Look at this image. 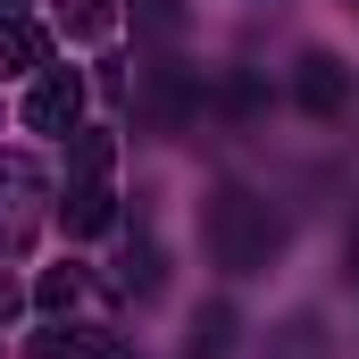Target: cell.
<instances>
[{
	"instance_id": "6da1fadb",
	"label": "cell",
	"mask_w": 359,
	"mask_h": 359,
	"mask_svg": "<svg viewBox=\"0 0 359 359\" xmlns=\"http://www.w3.org/2000/svg\"><path fill=\"white\" fill-rule=\"evenodd\" d=\"M284 251V217H276L259 192H243V184H226L217 201H209V259L226 276H259Z\"/></svg>"
},
{
	"instance_id": "7a4b0ae2",
	"label": "cell",
	"mask_w": 359,
	"mask_h": 359,
	"mask_svg": "<svg viewBox=\"0 0 359 359\" xmlns=\"http://www.w3.org/2000/svg\"><path fill=\"white\" fill-rule=\"evenodd\" d=\"M50 176H42V159H25V151H0V259H17L34 234H42V217H50Z\"/></svg>"
},
{
	"instance_id": "3957f363",
	"label": "cell",
	"mask_w": 359,
	"mask_h": 359,
	"mask_svg": "<svg viewBox=\"0 0 359 359\" xmlns=\"http://www.w3.org/2000/svg\"><path fill=\"white\" fill-rule=\"evenodd\" d=\"M25 126L67 142V134L84 126V76H76V67H34V92H25Z\"/></svg>"
},
{
	"instance_id": "277c9868",
	"label": "cell",
	"mask_w": 359,
	"mask_h": 359,
	"mask_svg": "<svg viewBox=\"0 0 359 359\" xmlns=\"http://www.w3.org/2000/svg\"><path fill=\"white\" fill-rule=\"evenodd\" d=\"M301 109H309V117H334V109H343V100H351V76H343V59H326V50H309V59H301Z\"/></svg>"
},
{
	"instance_id": "5b68a950",
	"label": "cell",
	"mask_w": 359,
	"mask_h": 359,
	"mask_svg": "<svg viewBox=\"0 0 359 359\" xmlns=\"http://www.w3.org/2000/svg\"><path fill=\"white\" fill-rule=\"evenodd\" d=\"M109 217H117L109 176H76V184H67V201H59V226H67V234H100Z\"/></svg>"
},
{
	"instance_id": "8992f818",
	"label": "cell",
	"mask_w": 359,
	"mask_h": 359,
	"mask_svg": "<svg viewBox=\"0 0 359 359\" xmlns=\"http://www.w3.org/2000/svg\"><path fill=\"white\" fill-rule=\"evenodd\" d=\"M34 67H50V42L25 17H0V76H34Z\"/></svg>"
},
{
	"instance_id": "52a82bcc",
	"label": "cell",
	"mask_w": 359,
	"mask_h": 359,
	"mask_svg": "<svg viewBox=\"0 0 359 359\" xmlns=\"http://www.w3.org/2000/svg\"><path fill=\"white\" fill-rule=\"evenodd\" d=\"M34 359H109V334L100 326H50V334H34Z\"/></svg>"
},
{
	"instance_id": "ba28073f",
	"label": "cell",
	"mask_w": 359,
	"mask_h": 359,
	"mask_svg": "<svg viewBox=\"0 0 359 359\" xmlns=\"http://www.w3.org/2000/svg\"><path fill=\"white\" fill-rule=\"evenodd\" d=\"M234 351V309H201V326H192V359H226Z\"/></svg>"
},
{
	"instance_id": "9c48e42d",
	"label": "cell",
	"mask_w": 359,
	"mask_h": 359,
	"mask_svg": "<svg viewBox=\"0 0 359 359\" xmlns=\"http://www.w3.org/2000/svg\"><path fill=\"white\" fill-rule=\"evenodd\" d=\"M34 301H42L50 318H67V309L84 301V276H76V268H50V276H42V284H34Z\"/></svg>"
},
{
	"instance_id": "30bf717a",
	"label": "cell",
	"mask_w": 359,
	"mask_h": 359,
	"mask_svg": "<svg viewBox=\"0 0 359 359\" xmlns=\"http://www.w3.org/2000/svg\"><path fill=\"white\" fill-rule=\"evenodd\" d=\"M76 176H109V134L100 126H76Z\"/></svg>"
},
{
	"instance_id": "8fae6325",
	"label": "cell",
	"mask_w": 359,
	"mask_h": 359,
	"mask_svg": "<svg viewBox=\"0 0 359 359\" xmlns=\"http://www.w3.org/2000/svg\"><path fill=\"white\" fill-rule=\"evenodd\" d=\"M67 34H109V0H76V8H67Z\"/></svg>"
},
{
	"instance_id": "7c38bea8",
	"label": "cell",
	"mask_w": 359,
	"mask_h": 359,
	"mask_svg": "<svg viewBox=\"0 0 359 359\" xmlns=\"http://www.w3.org/2000/svg\"><path fill=\"white\" fill-rule=\"evenodd\" d=\"M134 17H142L151 34H176V25H184V8H176V0H134Z\"/></svg>"
},
{
	"instance_id": "4fadbf2b",
	"label": "cell",
	"mask_w": 359,
	"mask_h": 359,
	"mask_svg": "<svg viewBox=\"0 0 359 359\" xmlns=\"http://www.w3.org/2000/svg\"><path fill=\"white\" fill-rule=\"evenodd\" d=\"M17 309H25V292H17V284H8V276H0V326H8V318H17Z\"/></svg>"
},
{
	"instance_id": "5bb4252c",
	"label": "cell",
	"mask_w": 359,
	"mask_h": 359,
	"mask_svg": "<svg viewBox=\"0 0 359 359\" xmlns=\"http://www.w3.org/2000/svg\"><path fill=\"white\" fill-rule=\"evenodd\" d=\"M343 259H351V276H359V217H351V243H343Z\"/></svg>"
},
{
	"instance_id": "9a60e30c",
	"label": "cell",
	"mask_w": 359,
	"mask_h": 359,
	"mask_svg": "<svg viewBox=\"0 0 359 359\" xmlns=\"http://www.w3.org/2000/svg\"><path fill=\"white\" fill-rule=\"evenodd\" d=\"M0 17H25V0H0Z\"/></svg>"
}]
</instances>
